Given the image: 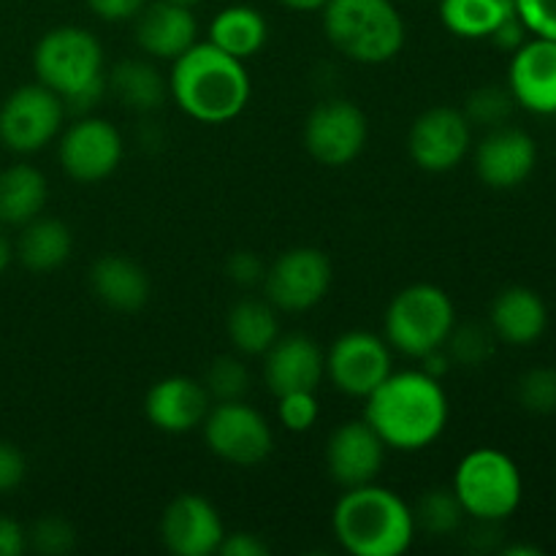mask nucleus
Segmentation results:
<instances>
[{
  "mask_svg": "<svg viewBox=\"0 0 556 556\" xmlns=\"http://www.w3.org/2000/svg\"><path fill=\"white\" fill-rule=\"evenodd\" d=\"M76 546V530L60 516H47V519L36 521L33 530L27 532V548L47 556H63L74 552Z\"/></svg>",
  "mask_w": 556,
  "mask_h": 556,
  "instance_id": "nucleus-35",
  "label": "nucleus"
},
{
  "mask_svg": "<svg viewBox=\"0 0 556 556\" xmlns=\"http://www.w3.org/2000/svg\"><path fill=\"white\" fill-rule=\"evenodd\" d=\"M280 3L293 11H324L329 0H280Z\"/></svg>",
  "mask_w": 556,
  "mask_h": 556,
  "instance_id": "nucleus-44",
  "label": "nucleus"
},
{
  "mask_svg": "<svg viewBox=\"0 0 556 556\" xmlns=\"http://www.w3.org/2000/svg\"><path fill=\"white\" fill-rule=\"evenodd\" d=\"M212 407L210 391L188 375H168L152 383L144 396V416L166 434H188L204 424Z\"/></svg>",
  "mask_w": 556,
  "mask_h": 556,
  "instance_id": "nucleus-17",
  "label": "nucleus"
},
{
  "mask_svg": "<svg viewBox=\"0 0 556 556\" xmlns=\"http://www.w3.org/2000/svg\"><path fill=\"white\" fill-rule=\"evenodd\" d=\"M367 114L353 101H324L304 123V147L309 155L329 168H342L356 161L367 147Z\"/></svg>",
  "mask_w": 556,
  "mask_h": 556,
  "instance_id": "nucleus-10",
  "label": "nucleus"
},
{
  "mask_svg": "<svg viewBox=\"0 0 556 556\" xmlns=\"http://www.w3.org/2000/svg\"><path fill=\"white\" fill-rule=\"evenodd\" d=\"M451 489L467 516L500 525L521 505L525 481L508 454L497 448H476L459 462Z\"/></svg>",
  "mask_w": 556,
  "mask_h": 556,
  "instance_id": "nucleus-7",
  "label": "nucleus"
},
{
  "mask_svg": "<svg viewBox=\"0 0 556 556\" xmlns=\"http://www.w3.org/2000/svg\"><path fill=\"white\" fill-rule=\"evenodd\" d=\"M454 326L456 309L448 293L429 282H416L391 299L383 318V337L405 356L424 358L445 348Z\"/></svg>",
  "mask_w": 556,
  "mask_h": 556,
  "instance_id": "nucleus-6",
  "label": "nucleus"
},
{
  "mask_svg": "<svg viewBox=\"0 0 556 556\" xmlns=\"http://www.w3.org/2000/svg\"><path fill=\"white\" fill-rule=\"evenodd\" d=\"M448 396L424 369L391 372L367 396L364 421L380 434L386 448L421 451L429 448L448 427Z\"/></svg>",
  "mask_w": 556,
  "mask_h": 556,
  "instance_id": "nucleus-1",
  "label": "nucleus"
},
{
  "mask_svg": "<svg viewBox=\"0 0 556 556\" xmlns=\"http://www.w3.org/2000/svg\"><path fill=\"white\" fill-rule=\"evenodd\" d=\"M266 38H269V25L264 14L244 3L217 11L210 25V41L237 60L255 58L264 49Z\"/></svg>",
  "mask_w": 556,
  "mask_h": 556,
  "instance_id": "nucleus-26",
  "label": "nucleus"
},
{
  "mask_svg": "<svg viewBox=\"0 0 556 556\" xmlns=\"http://www.w3.org/2000/svg\"><path fill=\"white\" fill-rule=\"evenodd\" d=\"M508 90L532 114H556V41L532 38L514 52Z\"/></svg>",
  "mask_w": 556,
  "mask_h": 556,
  "instance_id": "nucleus-18",
  "label": "nucleus"
},
{
  "mask_svg": "<svg viewBox=\"0 0 556 556\" xmlns=\"http://www.w3.org/2000/svg\"><path fill=\"white\" fill-rule=\"evenodd\" d=\"M277 400H280L277 410H280L282 427L291 429V432H307L315 427L320 416L315 391H291V394H282Z\"/></svg>",
  "mask_w": 556,
  "mask_h": 556,
  "instance_id": "nucleus-36",
  "label": "nucleus"
},
{
  "mask_svg": "<svg viewBox=\"0 0 556 556\" xmlns=\"http://www.w3.org/2000/svg\"><path fill=\"white\" fill-rule=\"evenodd\" d=\"M516 14L527 33L556 41V0H516Z\"/></svg>",
  "mask_w": 556,
  "mask_h": 556,
  "instance_id": "nucleus-37",
  "label": "nucleus"
},
{
  "mask_svg": "<svg viewBox=\"0 0 556 556\" xmlns=\"http://www.w3.org/2000/svg\"><path fill=\"white\" fill-rule=\"evenodd\" d=\"M226 331L231 345L244 356H264L280 337L277 307L269 299H242L228 309Z\"/></svg>",
  "mask_w": 556,
  "mask_h": 556,
  "instance_id": "nucleus-27",
  "label": "nucleus"
},
{
  "mask_svg": "<svg viewBox=\"0 0 556 556\" xmlns=\"http://www.w3.org/2000/svg\"><path fill=\"white\" fill-rule=\"evenodd\" d=\"M331 530L353 556H402L418 535L410 505L375 483L345 489L331 514Z\"/></svg>",
  "mask_w": 556,
  "mask_h": 556,
  "instance_id": "nucleus-3",
  "label": "nucleus"
},
{
  "mask_svg": "<svg viewBox=\"0 0 556 556\" xmlns=\"http://www.w3.org/2000/svg\"><path fill=\"white\" fill-rule=\"evenodd\" d=\"M65 112L63 98L41 81L16 87L0 106V144L16 155H33L58 139Z\"/></svg>",
  "mask_w": 556,
  "mask_h": 556,
  "instance_id": "nucleus-8",
  "label": "nucleus"
},
{
  "mask_svg": "<svg viewBox=\"0 0 556 556\" xmlns=\"http://www.w3.org/2000/svg\"><path fill=\"white\" fill-rule=\"evenodd\" d=\"M87 5L103 22H125L134 20L144 9L147 0H87Z\"/></svg>",
  "mask_w": 556,
  "mask_h": 556,
  "instance_id": "nucleus-41",
  "label": "nucleus"
},
{
  "mask_svg": "<svg viewBox=\"0 0 556 556\" xmlns=\"http://www.w3.org/2000/svg\"><path fill=\"white\" fill-rule=\"evenodd\" d=\"M33 71L74 114L90 112L106 92L103 47L85 27L60 25L43 33L33 49Z\"/></svg>",
  "mask_w": 556,
  "mask_h": 556,
  "instance_id": "nucleus-4",
  "label": "nucleus"
},
{
  "mask_svg": "<svg viewBox=\"0 0 556 556\" xmlns=\"http://www.w3.org/2000/svg\"><path fill=\"white\" fill-rule=\"evenodd\" d=\"M226 271H228V277L237 282V286L253 288V286H258V282H264L266 266L261 264V258L255 253L239 250V253H233L231 258H228Z\"/></svg>",
  "mask_w": 556,
  "mask_h": 556,
  "instance_id": "nucleus-39",
  "label": "nucleus"
},
{
  "mask_svg": "<svg viewBox=\"0 0 556 556\" xmlns=\"http://www.w3.org/2000/svg\"><path fill=\"white\" fill-rule=\"evenodd\" d=\"M445 353H448L451 364H459V367H481L494 353V331L483 329L478 324L454 326L448 342H445Z\"/></svg>",
  "mask_w": 556,
  "mask_h": 556,
  "instance_id": "nucleus-31",
  "label": "nucleus"
},
{
  "mask_svg": "<svg viewBox=\"0 0 556 556\" xmlns=\"http://www.w3.org/2000/svg\"><path fill=\"white\" fill-rule=\"evenodd\" d=\"M47 177L36 166L16 163L0 172V223L25 226L36 220L47 206Z\"/></svg>",
  "mask_w": 556,
  "mask_h": 556,
  "instance_id": "nucleus-25",
  "label": "nucleus"
},
{
  "mask_svg": "<svg viewBox=\"0 0 556 556\" xmlns=\"http://www.w3.org/2000/svg\"><path fill=\"white\" fill-rule=\"evenodd\" d=\"M217 554L223 556H269V546L253 532H226Z\"/></svg>",
  "mask_w": 556,
  "mask_h": 556,
  "instance_id": "nucleus-40",
  "label": "nucleus"
},
{
  "mask_svg": "<svg viewBox=\"0 0 556 556\" xmlns=\"http://www.w3.org/2000/svg\"><path fill=\"white\" fill-rule=\"evenodd\" d=\"M538 163V147L532 136L521 128L500 125L476 147V172L489 188H519Z\"/></svg>",
  "mask_w": 556,
  "mask_h": 556,
  "instance_id": "nucleus-20",
  "label": "nucleus"
},
{
  "mask_svg": "<svg viewBox=\"0 0 556 556\" xmlns=\"http://www.w3.org/2000/svg\"><path fill=\"white\" fill-rule=\"evenodd\" d=\"M525 36H527L525 22L519 20V14H514V16H508V20H505L503 25H500L489 38H492L500 49H505V52H516V49L527 41Z\"/></svg>",
  "mask_w": 556,
  "mask_h": 556,
  "instance_id": "nucleus-43",
  "label": "nucleus"
},
{
  "mask_svg": "<svg viewBox=\"0 0 556 556\" xmlns=\"http://www.w3.org/2000/svg\"><path fill=\"white\" fill-rule=\"evenodd\" d=\"M514 96H510L508 87L486 85L478 87L467 96L465 103V117L470 119V125H483V128H500L505 125V119L514 114Z\"/></svg>",
  "mask_w": 556,
  "mask_h": 556,
  "instance_id": "nucleus-32",
  "label": "nucleus"
},
{
  "mask_svg": "<svg viewBox=\"0 0 556 556\" xmlns=\"http://www.w3.org/2000/svg\"><path fill=\"white\" fill-rule=\"evenodd\" d=\"M472 144V125L462 109L434 106L418 114L407 134L413 163L429 174H443L459 166Z\"/></svg>",
  "mask_w": 556,
  "mask_h": 556,
  "instance_id": "nucleus-14",
  "label": "nucleus"
},
{
  "mask_svg": "<svg viewBox=\"0 0 556 556\" xmlns=\"http://www.w3.org/2000/svg\"><path fill=\"white\" fill-rule=\"evenodd\" d=\"M514 14L516 0H440V22L459 38H489Z\"/></svg>",
  "mask_w": 556,
  "mask_h": 556,
  "instance_id": "nucleus-29",
  "label": "nucleus"
},
{
  "mask_svg": "<svg viewBox=\"0 0 556 556\" xmlns=\"http://www.w3.org/2000/svg\"><path fill=\"white\" fill-rule=\"evenodd\" d=\"M413 516H416V530L429 532L432 538H443L459 530L465 508L456 500L454 489H432L424 494L418 508H413Z\"/></svg>",
  "mask_w": 556,
  "mask_h": 556,
  "instance_id": "nucleus-30",
  "label": "nucleus"
},
{
  "mask_svg": "<svg viewBox=\"0 0 556 556\" xmlns=\"http://www.w3.org/2000/svg\"><path fill=\"white\" fill-rule=\"evenodd\" d=\"M125 141L117 125L103 117H79L60 130L58 161L76 182H101L123 163Z\"/></svg>",
  "mask_w": 556,
  "mask_h": 556,
  "instance_id": "nucleus-11",
  "label": "nucleus"
},
{
  "mask_svg": "<svg viewBox=\"0 0 556 556\" xmlns=\"http://www.w3.org/2000/svg\"><path fill=\"white\" fill-rule=\"evenodd\" d=\"M106 90L134 112H155L168 98V79L147 60H123L106 74Z\"/></svg>",
  "mask_w": 556,
  "mask_h": 556,
  "instance_id": "nucleus-28",
  "label": "nucleus"
},
{
  "mask_svg": "<svg viewBox=\"0 0 556 556\" xmlns=\"http://www.w3.org/2000/svg\"><path fill=\"white\" fill-rule=\"evenodd\" d=\"M516 396H519L525 410L535 413V416H552V413H556V369H530V372L519 380Z\"/></svg>",
  "mask_w": 556,
  "mask_h": 556,
  "instance_id": "nucleus-34",
  "label": "nucleus"
},
{
  "mask_svg": "<svg viewBox=\"0 0 556 556\" xmlns=\"http://www.w3.org/2000/svg\"><path fill=\"white\" fill-rule=\"evenodd\" d=\"M386 462V443L367 421H348L326 443V470L342 489L375 483Z\"/></svg>",
  "mask_w": 556,
  "mask_h": 556,
  "instance_id": "nucleus-16",
  "label": "nucleus"
},
{
  "mask_svg": "<svg viewBox=\"0 0 556 556\" xmlns=\"http://www.w3.org/2000/svg\"><path fill=\"white\" fill-rule=\"evenodd\" d=\"M391 372V345L372 331H345L326 353V375L348 396L367 400Z\"/></svg>",
  "mask_w": 556,
  "mask_h": 556,
  "instance_id": "nucleus-12",
  "label": "nucleus"
},
{
  "mask_svg": "<svg viewBox=\"0 0 556 556\" xmlns=\"http://www.w3.org/2000/svg\"><path fill=\"white\" fill-rule=\"evenodd\" d=\"M201 383L210 391L212 402H233L248 394L250 372L237 356H217Z\"/></svg>",
  "mask_w": 556,
  "mask_h": 556,
  "instance_id": "nucleus-33",
  "label": "nucleus"
},
{
  "mask_svg": "<svg viewBox=\"0 0 556 556\" xmlns=\"http://www.w3.org/2000/svg\"><path fill=\"white\" fill-rule=\"evenodd\" d=\"M27 548V532L9 516H0V556H20Z\"/></svg>",
  "mask_w": 556,
  "mask_h": 556,
  "instance_id": "nucleus-42",
  "label": "nucleus"
},
{
  "mask_svg": "<svg viewBox=\"0 0 556 556\" xmlns=\"http://www.w3.org/2000/svg\"><path fill=\"white\" fill-rule=\"evenodd\" d=\"M71 250H74L71 228L58 217L38 215L36 220L22 226L14 253L25 269L43 275V271L60 269L71 258Z\"/></svg>",
  "mask_w": 556,
  "mask_h": 556,
  "instance_id": "nucleus-24",
  "label": "nucleus"
},
{
  "mask_svg": "<svg viewBox=\"0 0 556 556\" xmlns=\"http://www.w3.org/2000/svg\"><path fill=\"white\" fill-rule=\"evenodd\" d=\"M331 275L329 255L315 248H293L266 269L264 293L282 313H304L324 302Z\"/></svg>",
  "mask_w": 556,
  "mask_h": 556,
  "instance_id": "nucleus-13",
  "label": "nucleus"
},
{
  "mask_svg": "<svg viewBox=\"0 0 556 556\" xmlns=\"http://www.w3.org/2000/svg\"><path fill=\"white\" fill-rule=\"evenodd\" d=\"M324 33L331 47L353 63L380 65L405 47V20L391 0H329Z\"/></svg>",
  "mask_w": 556,
  "mask_h": 556,
  "instance_id": "nucleus-5",
  "label": "nucleus"
},
{
  "mask_svg": "<svg viewBox=\"0 0 556 556\" xmlns=\"http://www.w3.org/2000/svg\"><path fill=\"white\" fill-rule=\"evenodd\" d=\"M508 556H541V548H532V546H514V548H505Z\"/></svg>",
  "mask_w": 556,
  "mask_h": 556,
  "instance_id": "nucleus-46",
  "label": "nucleus"
},
{
  "mask_svg": "<svg viewBox=\"0 0 556 556\" xmlns=\"http://www.w3.org/2000/svg\"><path fill=\"white\" fill-rule=\"evenodd\" d=\"M492 331L508 345H532L543 337L548 326V307L543 296L532 288L510 286L494 296L489 309Z\"/></svg>",
  "mask_w": 556,
  "mask_h": 556,
  "instance_id": "nucleus-22",
  "label": "nucleus"
},
{
  "mask_svg": "<svg viewBox=\"0 0 556 556\" xmlns=\"http://www.w3.org/2000/svg\"><path fill=\"white\" fill-rule=\"evenodd\" d=\"M11 258H14V248H11L9 237H5V233L0 231V275H3V271L9 269Z\"/></svg>",
  "mask_w": 556,
  "mask_h": 556,
  "instance_id": "nucleus-45",
  "label": "nucleus"
},
{
  "mask_svg": "<svg viewBox=\"0 0 556 556\" xmlns=\"http://www.w3.org/2000/svg\"><path fill=\"white\" fill-rule=\"evenodd\" d=\"M168 96L195 123H231L250 101V74L244 60L231 58L212 41H195L172 63Z\"/></svg>",
  "mask_w": 556,
  "mask_h": 556,
  "instance_id": "nucleus-2",
  "label": "nucleus"
},
{
  "mask_svg": "<svg viewBox=\"0 0 556 556\" xmlns=\"http://www.w3.org/2000/svg\"><path fill=\"white\" fill-rule=\"evenodd\" d=\"M27 462L22 451L9 440H0V494H9L25 481Z\"/></svg>",
  "mask_w": 556,
  "mask_h": 556,
  "instance_id": "nucleus-38",
  "label": "nucleus"
},
{
  "mask_svg": "<svg viewBox=\"0 0 556 556\" xmlns=\"http://www.w3.org/2000/svg\"><path fill=\"white\" fill-rule=\"evenodd\" d=\"M226 525L201 494H179L161 516L163 546L177 556H212L220 548Z\"/></svg>",
  "mask_w": 556,
  "mask_h": 556,
  "instance_id": "nucleus-15",
  "label": "nucleus"
},
{
  "mask_svg": "<svg viewBox=\"0 0 556 556\" xmlns=\"http://www.w3.org/2000/svg\"><path fill=\"white\" fill-rule=\"evenodd\" d=\"M136 43L144 54L155 60H177L199 41V22H195L190 5L155 0L147 3L134 16Z\"/></svg>",
  "mask_w": 556,
  "mask_h": 556,
  "instance_id": "nucleus-21",
  "label": "nucleus"
},
{
  "mask_svg": "<svg viewBox=\"0 0 556 556\" xmlns=\"http://www.w3.org/2000/svg\"><path fill=\"white\" fill-rule=\"evenodd\" d=\"M90 288L109 309L139 313L150 302V275L125 255H103L90 269Z\"/></svg>",
  "mask_w": 556,
  "mask_h": 556,
  "instance_id": "nucleus-23",
  "label": "nucleus"
},
{
  "mask_svg": "<svg viewBox=\"0 0 556 556\" xmlns=\"http://www.w3.org/2000/svg\"><path fill=\"white\" fill-rule=\"evenodd\" d=\"M201 429H204V440L212 454L228 465H261L275 448L269 421L242 400L215 402Z\"/></svg>",
  "mask_w": 556,
  "mask_h": 556,
  "instance_id": "nucleus-9",
  "label": "nucleus"
},
{
  "mask_svg": "<svg viewBox=\"0 0 556 556\" xmlns=\"http://www.w3.org/2000/svg\"><path fill=\"white\" fill-rule=\"evenodd\" d=\"M168 3H179V5H190L193 9L195 3H201V0H168Z\"/></svg>",
  "mask_w": 556,
  "mask_h": 556,
  "instance_id": "nucleus-47",
  "label": "nucleus"
},
{
  "mask_svg": "<svg viewBox=\"0 0 556 556\" xmlns=\"http://www.w3.org/2000/svg\"><path fill=\"white\" fill-rule=\"evenodd\" d=\"M326 375V353L307 334L277 337L264 353V383L275 396L291 391H318Z\"/></svg>",
  "mask_w": 556,
  "mask_h": 556,
  "instance_id": "nucleus-19",
  "label": "nucleus"
}]
</instances>
